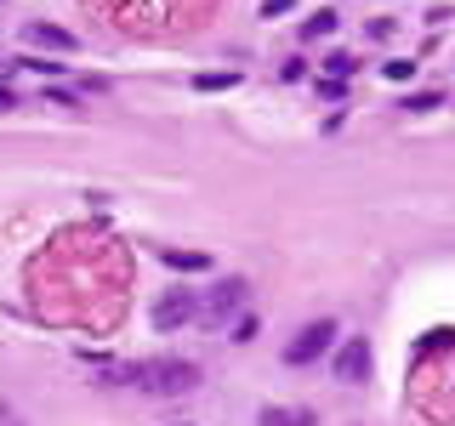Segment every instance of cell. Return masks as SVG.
Instances as JSON below:
<instances>
[{
  "mask_svg": "<svg viewBox=\"0 0 455 426\" xmlns=\"http://www.w3.org/2000/svg\"><path fill=\"white\" fill-rule=\"evenodd\" d=\"M114 381H132V387L154 392V398H177V392L199 387V364H188V359H142V364H125Z\"/></svg>",
  "mask_w": 455,
  "mask_h": 426,
  "instance_id": "cell-1",
  "label": "cell"
},
{
  "mask_svg": "<svg viewBox=\"0 0 455 426\" xmlns=\"http://www.w3.org/2000/svg\"><path fill=\"white\" fill-rule=\"evenodd\" d=\"M199 307H205V296L199 290H165L160 302H154V330H182V324H194L199 319Z\"/></svg>",
  "mask_w": 455,
  "mask_h": 426,
  "instance_id": "cell-2",
  "label": "cell"
},
{
  "mask_svg": "<svg viewBox=\"0 0 455 426\" xmlns=\"http://www.w3.org/2000/svg\"><path fill=\"white\" fill-rule=\"evenodd\" d=\"M331 341H336V319H313V324H302V330H296L291 347H284V364H296V369H302V364L319 359V352L331 347Z\"/></svg>",
  "mask_w": 455,
  "mask_h": 426,
  "instance_id": "cell-3",
  "label": "cell"
},
{
  "mask_svg": "<svg viewBox=\"0 0 455 426\" xmlns=\"http://www.w3.org/2000/svg\"><path fill=\"white\" fill-rule=\"evenodd\" d=\"M245 307V279H228V284H217V290L205 296V307H199V319L205 324H228L234 312Z\"/></svg>",
  "mask_w": 455,
  "mask_h": 426,
  "instance_id": "cell-4",
  "label": "cell"
},
{
  "mask_svg": "<svg viewBox=\"0 0 455 426\" xmlns=\"http://www.w3.org/2000/svg\"><path fill=\"white\" fill-rule=\"evenodd\" d=\"M370 375V341H341V352H336V381L341 387H359V381Z\"/></svg>",
  "mask_w": 455,
  "mask_h": 426,
  "instance_id": "cell-5",
  "label": "cell"
},
{
  "mask_svg": "<svg viewBox=\"0 0 455 426\" xmlns=\"http://www.w3.org/2000/svg\"><path fill=\"white\" fill-rule=\"evenodd\" d=\"M256 426H319V421H313V409H284V404H267L262 415H256Z\"/></svg>",
  "mask_w": 455,
  "mask_h": 426,
  "instance_id": "cell-6",
  "label": "cell"
},
{
  "mask_svg": "<svg viewBox=\"0 0 455 426\" xmlns=\"http://www.w3.org/2000/svg\"><path fill=\"white\" fill-rule=\"evenodd\" d=\"M28 40L46 46V51H75V35H68V28H52V23H28Z\"/></svg>",
  "mask_w": 455,
  "mask_h": 426,
  "instance_id": "cell-7",
  "label": "cell"
},
{
  "mask_svg": "<svg viewBox=\"0 0 455 426\" xmlns=\"http://www.w3.org/2000/svg\"><path fill=\"white\" fill-rule=\"evenodd\" d=\"M165 267H177V273H199V267H211L205 250H165Z\"/></svg>",
  "mask_w": 455,
  "mask_h": 426,
  "instance_id": "cell-8",
  "label": "cell"
},
{
  "mask_svg": "<svg viewBox=\"0 0 455 426\" xmlns=\"http://www.w3.org/2000/svg\"><path fill=\"white\" fill-rule=\"evenodd\" d=\"M336 28H341V18H336V12H313V18L302 23V40H319V35H336Z\"/></svg>",
  "mask_w": 455,
  "mask_h": 426,
  "instance_id": "cell-9",
  "label": "cell"
},
{
  "mask_svg": "<svg viewBox=\"0 0 455 426\" xmlns=\"http://www.w3.org/2000/svg\"><path fill=\"white\" fill-rule=\"evenodd\" d=\"M353 68H359V63H353V57H347V51H336V57H324V75H331V80H347V75H353Z\"/></svg>",
  "mask_w": 455,
  "mask_h": 426,
  "instance_id": "cell-10",
  "label": "cell"
},
{
  "mask_svg": "<svg viewBox=\"0 0 455 426\" xmlns=\"http://www.w3.org/2000/svg\"><path fill=\"white\" fill-rule=\"evenodd\" d=\"M194 85H199V91H228V85H239V75H234V68H228V75H199Z\"/></svg>",
  "mask_w": 455,
  "mask_h": 426,
  "instance_id": "cell-11",
  "label": "cell"
},
{
  "mask_svg": "<svg viewBox=\"0 0 455 426\" xmlns=\"http://www.w3.org/2000/svg\"><path fill=\"white\" fill-rule=\"evenodd\" d=\"M381 75H387V80H410L416 63H410V57H393V63H381Z\"/></svg>",
  "mask_w": 455,
  "mask_h": 426,
  "instance_id": "cell-12",
  "label": "cell"
},
{
  "mask_svg": "<svg viewBox=\"0 0 455 426\" xmlns=\"http://www.w3.org/2000/svg\"><path fill=\"white\" fill-rule=\"evenodd\" d=\"M427 108H438V91H416V97L404 103V114H427Z\"/></svg>",
  "mask_w": 455,
  "mask_h": 426,
  "instance_id": "cell-13",
  "label": "cell"
},
{
  "mask_svg": "<svg viewBox=\"0 0 455 426\" xmlns=\"http://www.w3.org/2000/svg\"><path fill=\"white\" fill-rule=\"evenodd\" d=\"M341 91H347V80H331V75H324V80H319V97H324V103H336V97H341Z\"/></svg>",
  "mask_w": 455,
  "mask_h": 426,
  "instance_id": "cell-14",
  "label": "cell"
},
{
  "mask_svg": "<svg viewBox=\"0 0 455 426\" xmlns=\"http://www.w3.org/2000/svg\"><path fill=\"white\" fill-rule=\"evenodd\" d=\"M296 0H262V18H279V12H291Z\"/></svg>",
  "mask_w": 455,
  "mask_h": 426,
  "instance_id": "cell-15",
  "label": "cell"
},
{
  "mask_svg": "<svg viewBox=\"0 0 455 426\" xmlns=\"http://www.w3.org/2000/svg\"><path fill=\"white\" fill-rule=\"evenodd\" d=\"M12 103H18V97H12V85H0V114H6Z\"/></svg>",
  "mask_w": 455,
  "mask_h": 426,
  "instance_id": "cell-16",
  "label": "cell"
}]
</instances>
